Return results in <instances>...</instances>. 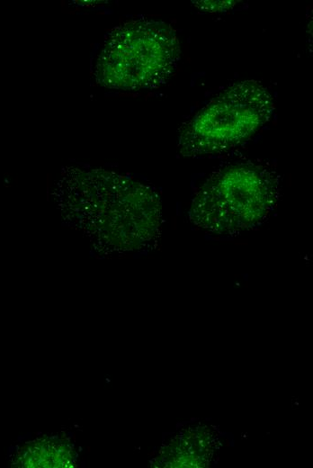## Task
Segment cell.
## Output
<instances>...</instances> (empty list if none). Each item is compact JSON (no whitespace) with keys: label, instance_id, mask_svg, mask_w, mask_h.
<instances>
[{"label":"cell","instance_id":"6da1fadb","mask_svg":"<svg viewBox=\"0 0 313 468\" xmlns=\"http://www.w3.org/2000/svg\"><path fill=\"white\" fill-rule=\"evenodd\" d=\"M180 58L174 29L165 22L139 17L125 21L105 34L93 76L109 89H153L175 73Z\"/></svg>","mask_w":313,"mask_h":468},{"label":"cell","instance_id":"7a4b0ae2","mask_svg":"<svg viewBox=\"0 0 313 468\" xmlns=\"http://www.w3.org/2000/svg\"><path fill=\"white\" fill-rule=\"evenodd\" d=\"M280 190L278 174L266 166L228 165L213 172L197 189L189 219L212 234L238 235L267 220Z\"/></svg>","mask_w":313,"mask_h":468},{"label":"cell","instance_id":"3957f363","mask_svg":"<svg viewBox=\"0 0 313 468\" xmlns=\"http://www.w3.org/2000/svg\"><path fill=\"white\" fill-rule=\"evenodd\" d=\"M274 108L273 95L262 83H234L183 123L179 151L196 158L238 147L270 121Z\"/></svg>","mask_w":313,"mask_h":468},{"label":"cell","instance_id":"277c9868","mask_svg":"<svg viewBox=\"0 0 313 468\" xmlns=\"http://www.w3.org/2000/svg\"><path fill=\"white\" fill-rule=\"evenodd\" d=\"M194 5L199 9L215 12V11H225L231 8L236 1H200L194 2Z\"/></svg>","mask_w":313,"mask_h":468}]
</instances>
